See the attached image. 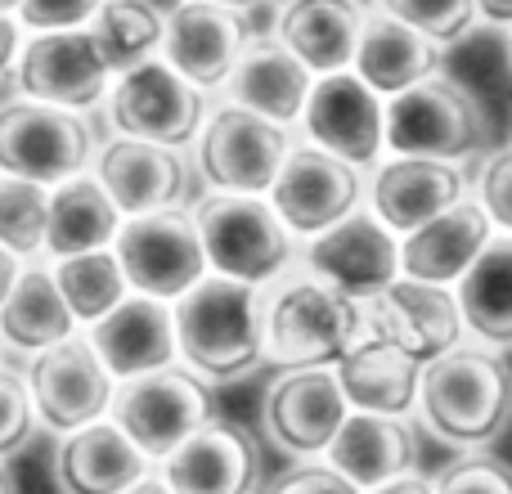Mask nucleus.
Returning a JSON list of instances; mask_svg holds the SVG:
<instances>
[{
    "mask_svg": "<svg viewBox=\"0 0 512 494\" xmlns=\"http://www.w3.org/2000/svg\"><path fill=\"white\" fill-rule=\"evenodd\" d=\"M180 360L203 378H239L265 355L261 288L207 270L189 292L171 301Z\"/></svg>",
    "mask_w": 512,
    "mask_h": 494,
    "instance_id": "1",
    "label": "nucleus"
},
{
    "mask_svg": "<svg viewBox=\"0 0 512 494\" xmlns=\"http://www.w3.org/2000/svg\"><path fill=\"white\" fill-rule=\"evenodd\" d=\"M418 414L450 445H490L512 418V369L495 346H454L423 364Z\"/></svg>",
    "mask_w": 512,
    "mask_h": 494,
    "instance_id": "2",
    "label": "nucleus"
},
{
    "mask_svg": "<svg viewBox=\"0 0 512 494\" xmlns=\"http://www.w3.org/2000/svg\"><path fill=\"white\" fill-rule=\"evenodd\" d=\"M265 355L288 369L337 364L364 337V301L337 292L319 274H279L261 288Z\"/></svg>",
    "mask_w": 512,
    "mask_h": 494,
    "instance_id": "3",
    "label": "nucleus"
},
{
    "mask_svg": "<svg viewBox=\"0 0 512 494\" xmlns=\"http://www.w3.org/2000/svg\"><path fill=\"white\" fill-rule=\"evenodd\" d=\"M194 221L203 234L207 265L216 274L265 288L292 270L297 234L283 225V216L265 194H212L203 198Z\"/></svg>",
    "mask_w": 512,
    "mask_h": 494,
    "instance_id": "4",
    "label": "nucleus"
},
{
    "mask_svg": "<svg viewBox=\"0 0 512 494\" xmlns=\"http://www.w3.org/2000/svg\"><path fill=\"white\" fill-rule=\"evenodd\" d=\"M95 153V135H90L81 108L45 104V99L27 95L0 104V176L36 180V185L54 189L90 171Z\"/></svg>",
    "mask_w": 512,
    "mask_h": 494,
    "instance_id": "5",
    "label": "nucleus"
},
{
    "mask_svg": "<svg viewBox=\"0 0 512 494\" xmlns=\"http://www.w3.org/2000/svg\"><path fill=\"white\" fill-rule=\"evenodd\" d=\"M486 144V117L477 99L450 77H423L387 99V149L418 158L459 162Z\"/></svg>",
    "mask_w": 512,
    "mask_h": 494,
    "instance_id": "6",
    "label": "nucleus"
},
{
    "mask_svg": "<svg viewBox=\"0 0 512 494\" xmlns=\"http://www.w3.org/2000/svg\"><path fill=\"white\" fill-rule=\"evenodd\" d=\"M108 122L117 135L185 149L189 140H198L207 122V99L203 86H194L167 59L153 54V59L117 72L113 95H108Z\"/></svg>",
    "mask_w": 512,
    "mask_h": 494,
    "instance_id": "7",
    "label": "nucleus"
},
{
    "mask_svg": "<svg viewBox=\"0 0 512 494\" xmlns=\"http://www.w3.org/2000/svg\"><path fill=\"white\" fill-rule=\"evenodd\" d=\"M108 414L126 427V436L153 463H162L189 432H198L212 418V396H207V387L198 382L194 369L162 364V369L117 382Z\"/></svg>",
    "mask_w": 512,
    "mask_h": 494,
    "instance_id": "8",
    "label": "nucleus"
},
{
    "mask_svg": "<svg viewBox=\"0 0 512 494\" xmlns=\"http://www.w3.org/2000/svg\"><path fill=\"white\" fill-rule=\"evenodd\" d=\"M113 252L122 261L131 292H149V297L162 301H176L180 292H189L212 270L198 221L189 212H180V207L126 216L113 239Z\"/></svg>",
    "mask_w": 512,
    "mask_h": 494,
    "instance_id": "9",
    "label": "nucleus"
},
{
    "mask_svg": "<svg viewBox=\"0 0 512 494\" xmlns=\"http://www.w3.org/2000/svg\"><path fill=\"white\" fill-rule=\"evenodd\" d=\"M292 140L283 122L252 113L243 104H221L198 131V167L216 194H270Z\"/></svg>",
    "mask_w": 512,
    "mask_h": 494,
    "instance_id": "10",
    "label": "nucleus"
},
{
    "mask_svg": "<svg viewBox=\"0 0 512 494\" xmlns=\"http://www.w3.org/2000/svg\"><path fill=\"white\" fill-rule=\"evenodd\" d=\"M27 391H32L36 418L50 432H77V427L95 423L113 409L117 378L108 373V364L99 360V351L90 346V337L72 333L63 342L32 351L27 364Z\"/></svg>",
    "mask_w": 512,
    "mask_h": 494,
    "instance_id": "11",
    "label": "nucleus"
},
{
    "mask_svg": "<svg viewBox=\"0 0 512 494\" xmlns=\"http://www.w3.org/2000/svg\"><path fill=\"white\" fill-rule=\"evenodd\" d=\"M463 333L468 328H463L459 297L445 283H423L400 274L364 301V337L396 346L418 364L454 351L463 342Z\"/></svg>",
    "mask_w": 512,
    "mask_h": 494,
    "instance_id": "12",
    "label": "nucleus"
},
{
    "mask_svg": "<svg viewBox=\"0 0 512 494\" xmlns=\"http://www.w3.org/2000/svg\"><path fill=\"white\" fill-rule=\"evenodd\" d=\"M310 144L346 158L351 167H373L387 149V104L355 68L324 72L310 86V99L301 108Z\"/></svg>",
    "mask_w": 512,
    "mask_h": 494,
    "instance_id": "13",
    "label": "nucleus"
},
{
    "mask_svg": "<svg viewBox=\"0 0 512 494\" xmlns=\"http://www.w3.org/2000/svg\"><path fill=\"white\" fill-rule=\"evenodd\" d=\"M364 180L360 167H351L346 158L319 149V144H292L288 158H283L279 176L270 185V203L283 216L297 239H315L319 230H328L333 221H342L346 212L360 207Z\"/></svg>",
    "mask_w": 512,
    "mask_h": 494,
    "instance_id": "14",
    "label": "nucleus"
},
{
    "mask_svg": "<svg viewBox=\"0 0 512 494\" xmlns=\"http://www.w3.org/2000/svg\"><path fill=\"white\" fill-rule=\"evenodd\" d=\"M18 90L27 99L63 108H90L108 95V81L117 77L99 50L95 32L86 27H59V32H32L18 50Z\"/></svg>",
    "mask_w": 512,
    "mask_h": 494,
    "instance_id": "15",
    "label": "nucleus"
},
{
    "mask_svg": "<svg viewBox=\"0 0 512 494\" xmlns=\"http://www.w3.org/2000/svg\"><path fill=\"white\" fill-rule=\"evenodd\" d=\"M351 400H346L342 382H337L333 364H306V369H288L270 391H265V432L274 445L297 459H319L328 454L333 436L342 432Z\"/></svg>",
    "mask_w": 512,
    "mask_h": 494,
    "instance_id": "16",
    "label": "nucleus"
},
{
    "mask_svg": "<svg viewBox=\"0 0 512 494\" xmlns=\"http://www.w3.org/2000/svg\"><path fill=\"white\" fill-rule=\"evenodd\" d=\"M306 270L346 297L369 301L391 279H400V234L355 207L306 243Z\"/></svg>",
    "mask_w": 512,
    "mask_h": 494,
    "instance_id": "17",
    "label": "nucleus"
},
{
    "mask_svg": "<svg viewBox=\"0 0 512 494\" xmlns=\"http://www.w3.org/2000/svg\"><path fill=\"white\" fill-rule=\"evenodd\" d=\"M463 198H468V176H463L459 162L418 158V153H396L369 180L373 216L387 230H396L400 239L409 230H418V225L436 221L441 212H450Z\"/></svg>",
    "mask_w": 512,
    "mask_h": 494,
    "instance_id": "18",
    "label": "nucleus"
},
{
    "mask_svg": "<svg viewBox=\"0 0 512 494\" xmlns=\"http://www.w3.org/2000/svg\"><path fill=\"white\" fill-rule=\"evenodd\" d=\"M95 180L108 189L122 216H144L162 212V207H180L189 189V167L171 144L113 135L95 153Z\"/></svg>",
    "mask_w": 512,
    "mask_h": 494,
    "instance_id": "19",
    "label": "nucleus"
},
{
    "mask_svg": "<svg viewBox=\"0 0 512 494\" xmlns=\"http://www.w3.org/2000/svg\"><path fill=\"white\" fill-rule=\"evenodd\" d=\"M243 45H248V32H243L239 9L216 5V0H180L167 14L162 59L194 86L212 90L230 81Z\"/></svg>",
    "mask_w": 512,
    "mask_h": 494,
    "instance_id": "20",
    "label": "nucleus"
},
{
    "mask_svg": "<svg viewBox=\"0 0 512 494\" xmlns=\"http://www.w3.org/2000/svg\"><path fill=\"white\" fill-rule=\"evenodd\" d=\"M86 337L117 382L162 369V364H176L180 355L171 301L149 297V292H126L104 319L90 324Z\"/></svg>",
    "mask_w": 512,
    "mask_h": 494,
    "instance_id": "21",
    "label": "nucleus"
},
{
    "mask_svg": "<svg viewBox=\"0 0 512 494\" xmlns=\"http://www.w3.org/2000/svg\"><path fill=\"white\" fill-rule=\"evenodd\" d=\"M158 472L176 494H252L256 445L230 418H207L162 459Z\"/></svg>",
    "mask_w": 512,
    "mask_h": 494,
    "instance_id": "22",
    "label": "nucleus"
},
{
    "mask_svg": "<svg viewBox=\"0 0 512 494\" xmlns=\"http://www.w3.org/2000/svg\"><path fill=\"white\" fill-rule=\"evenodd\" d=\"M144 472H153V459L126 436L117 418H95L77 432H63L54 454V477L63 494H122Z\"/></svg>",
    "mask_w": 512,
    "mask_h": 494,
    "instance_id": "23",
    "label": "nucleus"
},
{
    "mask_svg": "<svg viewBox=\"0 0 512 494\" xmlns=\"http://www.w3.org/2000/svg\"><path fill=\"white\" fill-rule=\"evenodd\" d=\"M490 239H495V221L486 216V207L477 198H463L450 212H441L436 221L418 225L400 239V274L454 288Z\"/></svg>",
    "mask_w": 512,
    "mask_h": 494,
    "instance_id": "24",
    "label": "nucleus"
},
{
    "mask_svg": "<svg viewBox=\"0 0 512 494\" xmlns=\"http://www.w3.org/2000/svg\"><path fill=\"white\" fill-rule=\"evenodd\" d=\"M324 459L333 463L342 477H351L360 490H373L391 477L414 472V463H418L414 423L396 418V414H364V409H351Z\"/></svg>",
    "mask_w": 512,
    "mask_h": 494,
    "instance_id": "25",
    "label": "nucleus"
},
{
    "mask_svg": "<svg viewBox=\"0 0 512 494\" xmlns=\"http://www.w3.org/2000/svg\"><path fill=\"white\" fill-rule=\"evenodd\" d=\"M230 99L252 113L270 117V122H301V108L310 99V86H315V72L279 41V36H261V41H248L230 72Z\"/></svg>",
    "mask_w": 512,
    "mask_h": 494,
    "instance_id": "26",
    "label": "nucleus"
},
{
    "mask_svg": "<svg viewBox=\"0 0 512 494\" xmlns=\"http://www.w3.org/2000/svg\"><path fill=\"white\" fill-rule=\"evenodd\" d=\"M360 27H364V0H283L274 36L315 77H324V72L351 68Z\"/></svg>",
    "mask_w": 512,
    "mask_h": 494,
    "instance_id": "27",
    "label": "nucleus"
},
{
    "mask_svg": "<svg viewBox=\"0 0 512 494\" xmlns=\"http://www.w3.org/2000/svg\"><path fill=\"white\" fill-rule=\"evenodd\" d=\"M436 50L441 45L432 36H423L418 27L400 23L387 9H364V27L355 41V59L351 68L378 90L382 99L409 90L414 81L432 77L436 72Z\"/></svg>",
    "mask_w": 512,
    "mask_h": 494,
    "instance_id": "28",
    "label": "nucleus"
},
{
    "mask_svg": "<svg viewBox=\"0 0 512 494\" xmlns=\"http://www.w3.org/2000/svg\"><path fill=\"white\" fill-rule=\"evenodd\" d=\"M333 373H337V382H342L351 409H364V414L409 418V409L418 405L423 364L409 360L405 351H396V346H387V342L360 337V342L333 364Z\"/></svg>",
    "mask_w": 512,
    "mask_h": 494,
    "instance_id": "29",
    "label": "nucleus"
},
{
    "mask_svg": "<svg viewBox=\"0 0 512 494\" xmlns=\"http://www.w3.org/2000/svg\"><path fill=\"white\" fill-rule=\"evenodd\" d=\"M72 333H77V315H72L68 297L54 279V265L23 261V274L14 279L5 306H0V342L32 355Z\"/></svg>",
    "mask_w": 512,
    "mask_h": 494,
    "instance_id": "30",
    "label": "nucleus"
},
{
    "mask_svg": "<svg viewBox=\"0 0 512 494\" xmlns=\"http://www.w3.org/2000/svg\"><path fill=\"white\" fill-rule=\"evenodd\" d=\"M126 216L95 180V171L63 180L50 189V225H45V256H77L95 247H113Z\"/></svg>",
    "mask_w": 512,
    "mask_h": 494,
    "instance_id": "31",
    "label": "nucleus"
},
{
    "mask_svg": "<svg viewBox=\"0 0 512 494\" xmlns=\"http://www.w3.org/2000/svg\"><path fill=\"white\" fill-rule=\"evenodd\" d=\"M463 328L481 346H512V234L495 230L472 270L454 283Z\"/></svg>",
    "mask_w": 512,
    "mask_h": 494,
    "instance_id": "32",
    "label": "nucleus"
},
{
    "mask_svg": "<svg viewBox=\"0 0 512 494\" xmlns=\"http://www.w3.org/2000/svg\"><path fill=\"white\" fill-rule=\"evenodd\" d=\"M90 32H95L108 68L126 72L162 50L167 18L153 5H144V0H104V5L95 9V18H90Z\"/></svg>",
    "mask_w": 512,
    "mask_h": 494,
    "instance_id": "33",
    "label": "nucleus"
},
{
    "mask_svg": "<svg viewBox=\"0 0 512 494\" xmlns=\"http://www.w3.org/2000/svg\"><path fill=\"white\" fill-rule=\"evenodd\" d=\"M54 279H59V288H63V297H68L77 324H95V319H104L108 310L131 292L126 270H122V261H117L113 247L59 256V261H54Z\"/></svg>",
    "mask_w": 512,
    "mask_h": 494,
    "instance_id": "34",
    "label": "nucleus"
},
{
    "mask_svg": "<svg viewBox=\"0 0 512 494\" xmlns=\"http://www.w3.org/2000/svg\"><path fill=\"white\" fill-rule=\"evenodd\" d=\"M45 225H50V189L36 185V180L0 176V243L23 261L41 256Z\"/></svg>",
    "mask_w": 512,
    "mask_h": 494,
    "instance_id": "35",
    "label": "nucleus"
},
{
    "mask_svg": "<svg viewBox=\"0 0 512 494\" xmlns=\"http://www.w3.org/2000/svg\"><path fill=\"white\" fill-rule=\"evenodd\" d=\"M378 9L396 14L400 23L418 27L423 36H432L436 45H450L459 36H468L477 27V0H378Z\"/></svg>",
    "mask_w": 512,
    "mask_h": 494,
    "instance_id": "36",
    "label": "nucleus"
},
{
    "mask_svg": "<svg viewBox=\"0 0 512 494\" xmlns=\"http://www.w3.org/2000/svg\"><path fill=\"white\" fill-rule=\"evenodd\" d=\"M36 405L32 391H27V378L9 364H0V459L18 454L36 432Z\"/></svg>",
    "mask_w": 512,
    "mask_h": 494,
    "instance_id": "37",
    "label": "nucleus"
},
{
    "mask_svg": "<svg viewBox=\"0 0 512 494\" xmlns=\"http://www.w3.org/2000/svg\"><path fill=\"white\" fill-rule=\"evenodd\" d=\"M436 494H512V463L495 459V454L454 459L436 477Z\"/></svg>",
    "mask_w": 512,
    "mask_h": 494,
    "instance_id": "38",
    "label": "nucleus"
},
{
    "mask_svg": "<svg viewBox=\"0 0 512 494\" xmlns=\"http://www.w3.org/2000/svg\"><path fill=\"white\" fill-rule=\"evenodd\" d=\"M477 203L486 207L495 230L512 234V144L508 149H495L486 158V167L477 176Z\"/></svg>",
    "mask_w": 512,
    "mask_h": 494,
    "instance_id": "39",
    "label": "nucleus"
},
{
    "mask_svg": "<svg viewBox=\"0 0 512 494\" xmlns=\"http://www.w3.org/2000/svg\"><path fill=\"white\" fill-rule=\"evenodd\" d=\"M104 0H18V23L27 32H59V27H86Z\"/></svg>",
    "mask_w": 512,
    "mask_h": 494,
    "instance_id": "40",
    "label": "nucleus"
},
{
    "mask_svg": "<svg viewBox=\"0 0 512 494\" xmlns=\"http://www.w3.org/2000/svg\"><path fill=\"white\" fill-rule=\"evenodd\" d=\"M270 494H364L351 477L333 468V463H301V468L283 472L270 486Z\"/></svg>",
    "mask_w": 512,
    "mask_h": 494,
    "instance_id": "41",
    "label": "nucleus"
},
{
    "mask_svg": "<svg viewBox=\"0 0 512 494\" xmlns=\"http://www.w3.org/2000/svg\"><path fill=\"white\" fill-rule=\"evenodd\" d=\"M18 50H23V23H18V14H0V72L14 68Z\"/></svg>",
    "mask_w": 512,
    "mask_h": 494,
    "instance_id": "42",
    "label": "nucleus"
},
{
    "mask_svg": "<svg viewBox=\"0 0 512 494\" xmlns=\"http://www.w3.org/2000/svg\"><path fill=\"white\" fill-rule=\"evenodd\" d=\"M364 494H436V481L418 477V472H405V477H391V481H382V486H373Z\"/></svg>",
    "mask_w": 512,
    "mask_h": 494,
    "instance_id": "43",
    "label": "nucleus"
},
{
    "mask_svg": "<svg viewBox=\"0 0 512 494\" xmlns=\"http://www.w3.org/2000/svg\"><path fill=\"white\" fill-rule=\"evenodd\" d=\"M18 274H23V256L9 252V247L0 243V306H5V297H9V288H14Z\"/></svg>",
    "mask_w": 512,
    "mask_h": 494,
    "instance_id": "44",
    "label": "nucleus"
},
{
    "mask_svg": "<svg viewBox=\"0 0 512 494\" xmlns=\"http://www.w3.org/2000/svg\"><path fill=\"white\" fill-rule=\"evenodd\" d=\"M477 14L495 27H512V0H477Z\"/></svg>",
    "mask_w": 512,
    "mask_h": 494,
    "instance_id": "45",
    "label": "nucleus"
},
{
    "mask_svg": "<svg viewBox=\"0 0 512 494\" xmlns=\"http://www.w3.org/2000/svg\"><path fill=\"white\" fill-rule=\"evenodd\" d=\"M122 494H176L167 486V477H162V472H144L140 481H135V486H126Z\"/></svg>",
    "mask_w": 512,
    "mask_h": 494,
    "instance_id": "46",
    "label": "nucleus"
},
{
    "mask_svg": "<svg viewBox=\"0 0 512 494\" xmlns=\"http://www.w3.org/2000/svg\"><path fill=\"white\" fill-rule=\"evenodd\" d=\"M0 494H18V490H14V477L5 472V459H0Z\"/></svg>",
    "mask_w": 512,
    "mask_h": 494,
    "instance_id": "47",
    "label": "nucleus"
},
{
    "mask_svg": "<svg viewBox=\"0 0 512 494\" xmlns=\"http://www.w3.org/2000/svg\"><path fill=\"white\" fill-rule=\"evenodd\" d=\"M144 5H153V9H158V14H162V18H167V14H171V9H176V5H180V0H144Z\"/></svg>",
    "mask_w": 512,
    "mask_h": 494,
    "instance_id": "48",
    "label": "nucleus"
},
{
    "mask_svg": "<svg viewBox=\"0 0 512 494\" xmlns=\"http://www.w3.org/2000/svg\"><path fill=\"white\" fill-rule=\"evenodd\" d=\"M0 14H18V0H0Z\"/></svg>",
    "mask_w": 512,
    "mask_h": 494,
    "instance_id": "49",
    "label": "nucleus"
},
{
    "mask_svg": "<svg viewBox=\"0 0 512 494\" xmlns=\"http://www.w3.org/2000/svg\"><path fill=\"white\" fill-rule=\"evenodd\" d=\"M216 5H230V9H243V5H256V0H216Z\"/></svg>",
    "mask_w": 512,
    "mask_h": 494,
    "instance_id": "50",
    "label": "nucleus"
},
{
    "mask_svg": "<svg viewBox=\"0 0 512 494\" xmlns=\"http://www.w3.org/2000/svg\"><path fill=\"white\" fill-rule=\"evenodd\" d=\"M508 54H512V41H508Z\"/></svg>",
    "mask_w": 512,
    "mask_h": 494,
    "instance_id": "51",
    "label": "nucleus"
}]
</instances>
